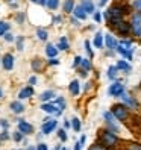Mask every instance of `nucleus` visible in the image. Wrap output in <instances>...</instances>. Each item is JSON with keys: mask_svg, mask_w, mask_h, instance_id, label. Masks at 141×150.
Listing matches in <instances>:
<instances>
[{"mask_svg": "<svg viewBox=\"0 0 141 150\" xmlns=\"http://www.w3.org/2000/svg\"><path fill=\"white\" fill-rule=\"evenodd\" d=\"M99 138H100V144H103L105 147H115L118 143V138L111 130H102Z\"/></svg>", "mask_w": 141, "mask_h": 150, "instance_id": "obj_1", "label": "nucleus"}, {"mask_svg": "<svg viewBox=\"0 0 141 150\" xmlns=\"http://www.w3.org/2000/svg\"><path fill=\"white\" fill-rule=\"evenodd\" d=\"M130 30L134 32L135 37H141V11L132 14L130 20Z\"/></svg>", "mask_w": 141, "mask_h": 150, "instance_id": "obj_2", "label": "nucleus"}, {"mask_svg": "<svg viewBox=\"0 0 141 150\" xmlns=\"http://www.w3.org/2000/svg\"><path fill=\"white\" fill-rule=\"evenodd\" d=\"M126 108H128L126 105H114V106H112V114L115 115L117 120L125 121L128 118V109Z\"/></svg>", "mask_w": 141, "mask_h": 150, "instance_id": "obj_3", "label": "nucleus"}, {"mask_svg": "<svg viewBox=\"0 0 141 150\" xmlns=\"http://www.w3.org/2000/svg\"><path fill=\"white\" fill-rule=\"evenodd\" d=\"M56 127H58V120H53V118L47 117L46 120H44V123H43L41 130H43V134H44V135H50Z\"/></svg>", "mask_w": 141, "mask_h": 150, "instance_id": "obj_4", "label": "nucleus"}, {"mask_svg": "<svg viewBox=\"0 0 141 150\" xmlns=\"http://www.w3.org/2000/svg\"><path fill=\"white\" fill-rule=\"evenodd\" d=\"M123 93H125V85L121 82H114L108 90V94L112 96V97H120Z\"/></svg>", "mask_w": 141, "mask_h": 150, "instance_id": "obj_5", "label": "nucleus"}, {"mask_svg": "<svg viewBox=\"0 0 141 150\" xmlns=\"http://www.w3.org/2000/svg\"><path fill=\"white\" fill-rule=\"evenodd\" d=\"M108 12H109V20H111V18H121L123 14H125L126 11H125V8H123V6L114 5L112 8H109V9H108Z\"/></svg>", "mask_w": 141, "mask_h": 150, "instance_id": "obj_6", "label": "nucleus"}, {"mask_svg": "<svg viewBox=\"0 0 141 150\" xmlns=\"http://www.w3.org/2000/svg\"><path fill=\"white\" fill-rule=\"evenodd\" d=\"M41 109L44 112H47V114H55V115H61V114H62V111H61L59 108H56L53 103H43Z\"/></svg>", "mask_w": 141, "mask_h": 150, "instance_id": "obj_7", "label": "nucleus"}, {"mask_svg": "<svg viewBox=\"0 0 141 150\" xmlns=\"http://www.w3.org/2000/svg\"><path fill=\"white\" fill-rule=\"evenodd\" d=\"M18 130L23 132L24 135H30L33 132V127H32V125H29V123L24 121L23 118H18Z\"/></svg>", "mask_w": 141, "mask_h": 150, "instance_id": "obj_8", "label": "nucleus"}, {"mask_svg": "<svg viewBox=\"0 0 141 150\" xmlns=\"http://www.w3.org/2000/svg\"><path fill=\"white\" fill-rule=\"evenodd\" d=\"M2 64H3V68L6 70V71H11V70L14 68V56L11 53H6L2 59Z\"/></svg>", "mask_w": 141, "mask_h": 150, "instance_id": "obj_9", "label": "nucleus"}, {"mask_svg": "<svg viewBox=\"0 0 141 150\" xmlns=\"http://www.w3.org/2000/svg\"><path fill=\"white\" fill-rule=\"evenodd\" d=\"M120 97L123 99V103H125L126 106H129V108H132V109L138 108V102L134 99V97H130V96H128V94H125V93H123Z\"/></svg>", "mask_w": 141, "mask_h": 150, "instance_id": "obj_10", "label": "nucleus"}, {"mask_svg": "<svg viewBox=\"0 0 141 150\" xmlns=\"http://www.w3.org/2000/svg\"><path fill=\"white\" fill-rule=\"evenodd\" d=\"M115 30L120 33V35H128L129 30H130V23H126V21H120L117 26H114Z\"/></svg>", "mask_w": 141, "mask_h": 150, "instance_id": "obj_11", "label": "nucleus"}, {"mask_svg": "<svg viewBox=\"0 0 141 150\" xmlns=\"http://www.w3.org/2000/svg\"><path fill=\"white\" fill-rule=\"evenodd\" d=\"M30 96H33L32 86H24L23 90H20V93H18V99H20V100H23V99H29Z\"/></svg>", "mask_w": 141, "mask_h": 150, "instance_id": "obj_12", "label": "nucleus"}, {"mask_svg": "<svg viewBox=\"0 0 141 150\" xmlns=\"http://www.w3.org/2000/svg\"><path fill=\"white\" fill-rule=\"evenodd\" d=\"M73 14H74L76 18H79V20H85V18H86V11L84 9V6H82V5L76 6V8H74V11H73Z\"/></svg>", "mask_w": 141, "mask_h": 150, "instance_id": "obj_13", "label": "nucleus"}, {"mask_svg": "<svg viewBox=\"0 0 141 150\" xmlns=\"http://www.w3.org/2000/svg\"><path fill=\"white\" fill-rule=\"evenodd\" d=\"M11 111H12L14 114H21V112H24V105H23L20 100L12 102V103H11Z\"/></svg>", "mask_w": 141, "mask_h": 150, "instance_id": "obj_14", "label": "nucleus"}, {"mask_svg": "<svg viewBox=\"0 0 141 150\" xmlns=\"http://www.w3.org/2000/svg\"><path fill=\"white\" fill-rule=\"evenodd\" d=\"M106 47L108 49H111V50H117V47H118V42H117V40L112 37V35H106Z\"/></svg>", "mask_w": 141, "mask_h": 150, "instance_id": "obj_15", "label": "nucleus"}, {"mask_svg": "<svg viewBox=\"0 0 141 150\" xmlns=\"http://www.w3.org/2000/svg\"><path fill=\"white\" fill-rule=\"evenodd\" d=\"M117 52H118L123 58H126L128 61L132 59V49H126V47H123V46H118V47H117Z\"/></svg>", "mask_w": 141, "mask_h": 150, "instance_id": "obj_16", "label": "nucleus"}, {"mask_svg": "<svg viewBox=\"0 0 141 150\" xmlns=\"http://www.w3.org/2000/svg\"><path fill=\"white\" fill-rule=\"evenodd\" d=\"M46 55L49 58H56L58 55V47H55L53 44H47L46 46Z\"/></svg>", "mask_w": 141, "mask_h": 150, "instance_id": "obj_17", "label": "nucleus"}, {"mask_svg": "<svg viewBox=\"0 0 141 150\" xmlns=\"http://www.w3.org/2000/svg\"><path fill=\"white\" fill-rule=\"evenodd\" d=\"M81 5L84 6V9L86 11V14H93L94 12V3L91 2V0H82Z\"/></svg>", "mask_w": 141, "mask_h": 150, "instance_id": "obj_18", "label": "nucleus"}, {"mask_svg": "<svg viewBox=\"0 0 141 150\" xmlns=\"http://www.w3.org/2000/svg\"><path fill=\"white\" fill-rule=\"evenodd\" d=\"M68 91L72 93V96H77L79 91H81V88H79V81H73L72 83L68 85Z\"/></svg>", "mask_w": 141, "mask_h": 150, "instance_id": "obj_19", "label": "nucleus"}, {"mask_svg": "<svg viewBox=\"0 0 141 150\" xmlns=\"http://www.w3.org/2000/svg\"><path fill=\"white\" fill-rule=\"evenodd\" d=\"M43 67H44V64H43V61L40 58L32 61V70L33 71H43Z\"/></svg>", "mask_w": 141, "mask_h": 150, "instance_id": "obj_20", "label": "nucleus"}, {"mask_svg": "<svg viewBox=\"0 0 141 150\" xmlns=\"http://www.w3.org/2000/svg\"><path fill=\"white\" fill-rule=\"evenodd\" d=\"M117 67H118V70H121V71H125V73H129L130 71V65L126 62V61H123V59H120L118 62H117Z\"/></svg>", "mask_w": 141, "mask_h": 150, "instance_id": "obj_21", "label": "nucleus"}, {"mask_svg": "<svg viewBox=\"0 0 141 150\" xmlns=\"http://www.w3.org/2000/svg\"><path fill=\"white\" fill-rule=\"evenodd\" d=\"M94 47H97V49L103 47V35L100 32H97V33H96V37H94Z\"/></svg>", "mask_w": 141, "mask_h": 150, "instance_id": "obj_22", "label": "nucleus"}, {"mask_svg": "<svg viewBox=\"0 0 141 150\" xmlns=\"http://www.w3.org/2000/svg\"><path fill=\"white\" fill-rule=\"evenodd\" d=\"M64 11L67 14L74 11V0H65V2H64Z\"/></svg>", "mask_w": 141, "mask_h": 150, "instance_id": "obj_23", "label": "nucleus"}, {"mask_svg": "<svg viewBox=\"0 0 141 150\" xmlns=\"http://www.w3.org/2000/svg\"><path fill=\"white\" fill-rule=\"evenodd\" d=\"M53 97H55V93L52 91V90H49V91H44V93L40 96V100L47 102V100H50V99H53Z\"/></svg>", "mask_w": 141, "mask_h": 150, "instance_id": "obj_24", "label": "nucleus"}, {"mask_svg": "<svg viewBox=\"0 0 141 150\" xmlns=\"http://www.w3.org/2000/svg\"><path fill=\"white\" fill-rule=\"evenodd\" d=\"M56 47H58V50H68V41H67V38L65 37H61Z\"/></svg>", "mask_w": 141, "mask_h": 150, "instance_id": "obj_25", "label": "nucleus"}, {"mask_svg": "<svg viewBox=\"0 0 141 150\" xmlns=\"http://www.w3.org/2000/svg\"><path fill=\"white\" fill-rule=\"evenodd\" d=\"M37 37L41 40V41H46L49 38V32L46 29H37Z\"/></svg>", "mask_w": 141, "mask_h": 150, "instance_id": "obj_26", "label": "nucleus"}, {"mask_svg": "<svg viewBox=\"0 0 141 150\" xmlns=\"http://www.w3.org/2000/svg\"><path fill=\"white\" fill-rule=\"evenodd\" d=\"M117 70H118V67H117V65H111V67L108 68V77L111 79V81L117 77Z\"/></svg>", "mask_w": 141, "mask_h": 150, "instance_id": "obj_27", "label": "nucleus"}, {"mask_svg": "<svg viewBox=\"0 0 141 150\" xmlns=\"http://www.w3.org/2000/svg\"><path fill=\"white\" fill-rule=\"evenodd\" d=\"M9 23H6V21H0V37H5V33L9 30Z\"/></svg>", "mask_w": 141, "mask_h": 150, "instance_id": "obj_28", "label": "nucleus"}, {"mask_svg": "<svg viewBox=\"0 0 141 150\" xmlns=\"http://www.w3.org/2000/svg\"><path fill=\"white\" fill-rule=\"evenodd\" d=\"M58 5H59V0H47V8L50 11H55L56 8H58Z\"/></svg>", "mask_w": 141, "mask_h": 150, "instance_id": "obj_29", "label": "nucleus"}, {"mask_svg": "<svg viewBox=\"0 0 141 150\" xmlns=\"http://www.w3.org/2000/svg\"><path fill=\"white\" fill-rule=\"evenodd\" d=\"M114 117H115V115L112 114V111L111 112L109 111H105L103 112V118L106 120V123H114Z\"/></svg>", "mask_w": 141, "mask_h": 150, "instance_id": "obj_30", "label": "nucleus"}, {"mask_svg": "<svg viewBox=\"0 0 141 150\" xmlns=\"http://www.w3.org/2000/svg\"><path fill=\"white\" fill-rule=\"evenodd\" d=\"M81 65H82V70H84V71H90V70H91V62H90V59H82Z\"/></svg>", "mask_w": 141, "mask_h": 150, "instance_id": "obj_31", "label": "nucleus"}, {"mask_svg": "<svg viewBox=\"0 0 141 150\" xmlns=\"http://www.w3.org/2000/svg\"><path fill=\"white\" fill-rule=\"evenodd\" d=\"M72 127L74 129V132H79L81 130V121H79V118H73V121H72Z\"/></svg>", "mask_w": 141, "mask_h": 150, "instance_id": "obj_32", "label": "nucleus"}, {"mask_svg": "<svg viewBox=\"0 0 141 150\" xmlns=\"http://www.w3.org/2000/svg\"><path fill=\"white\" fill-rule=\"evenodd\" d=\"M55 102H56V105L59 106L61 111H64V109H65V100H64V97H58Z\"/></svg>", "mask_w": 141, "mask_h": 150, "instance_id": "obj_33", "label": "nucleus"}, {"mask_svg": "<svg viewBox=\"0 0 141 150\" xmlns=\"http://www.w3.org/2000/svg\"><path fill=\"white\" fill-rule=\"evenodd\" d=\"M126 150H141V144H138V143H129Z\"/></svg>", "mask_w": 141, "mask_h": 150, "instance_id": "obj_34", "label": "nucleus"}, {"mask_svg": "<svg viewBox=\"0 0 141 150\" xmlns=\"http://www.w3.org/2000/svg\"><path fill=\"white\" fill-rule=\"evenodd\" d=\"M58 137H59L61 141H64V143L67 141V134H65V130H64V129H59V130H58Z\"/></svg>", "mask_w": 141, "mask_h": 150, "instance_id": "obj_35", "label": "nucleus"}, {"mask_svg": "<svg viewBox=\"0 0 141 150\" xmlns=\"http://www.w3.org/2000/svg\"><path fill=\"white\" fill-rule=\"evenodd\" d=\"M23 135L24 134H23V132H20V130L18 132H14V139L17 141V143H20V141L23 139Z\"/></svg>", "mask_w": 141, "mask_h": 150, "instance_id": "obj_36", "label": "nucleus"}, {"mask_svg": "<svg viewBox=\"0 0 141 150\" xmlns=\"http://www.w3.org/2000/svg\"><path fill=\"white\" fill-rule=\"evenodd\" d=\"M15 20H17V23H20V24H23V23H24V12H18V14H17V17H15Z\"/></svg>", "mask_w": 141, "mask_h": 150, "instance_id": "obj_37", "label": "nucleus"}, {"mask_svg": "<svg viewBox=\"0 0 141 150\" xmlns=\"http://www.w3.org/2000/svg\"><path fill=\"white\" fill-rule=\"evenodd\" d=\"M85 50H86L88 56L93 58V50H91V47H90V41H85Z\"/></svg>", "mask_w": 141, "mask_h": 150, "instance_id": "obj_38", "label": "nucleus"}, {"mask_svg": "<svg viewBox=\"0 0 141 150\" xmlns=\"http://www.w3.org/2000/svg\"><path fill=\"white\" fill-rule=\"evenodd\" d=\"M3 38H5V41H8V42H12V41L15 40V38H14V35H12V33H9V32H6Z\"/></svg>", "mask_w": 141, "mask_h": 150, "instance_id": "obj_39", "label": "nucleus"}, {"mask_svg": "<svg viewBox=\"0 0 141 150\" xmlns=\"http://www.w3.org/2000/svg\"><path fill=\"white\" fill-rule=\"evenodd\" d=\"M23 37H18V38H17V49H18V50H23Z\"/></svg>", "mask_w": 141, "mask_h": 150, "instance_id": "obj_40", "label": "nucleus"}, {"mask_svg": "<svg viewBox=\"0 0 141 150\" xmlns=\"http://www.w3.org/2000/svg\"><path fill=\"white\" fill-rule=\"evenodd\" d=\"M82 59H84V58H81V56H76V58H74V61H73V67H79V65H81Z\"/></svg>", "mask_w": 141, "mask_h": 150, "instance_id": "obj_41", "label": "nucleus"}, {"mask_svg": "<svg viewBox=\"0 0 141 150\" xmlns=\"http://www.w3.org/2000/svg\"><path fill=\"white\" fill-rule=\"evenodd\" d=\"M120 44H121V46H125L126 49H132V42H130L129 40H123Z\"/></svg>", "mask_w": 141, "mask_h": 150, "instance_id": "obj_42", "label": "nucleus"}, {"mask_svg": "<svg viewBox=\"0 0 141 150\" xmlns=\"http://www.w3.org/2000/svg\"><path fill=\"white\" fill-rule=\"evenodd\" d=\"M106 147H105L103 144H94V146H91V149L90 150H105Z\"/></svg>", "mask_w": 141, "mask_h": 150, "instance_id": "obj_43", "label": "nucleus"}, {"mask_svg": "<svg viewBox=\"0 0 141 150\" xmlns=\"http://www.w3.org/2000/svg\"><path fill=\"white\" fill-rule=\"evenodd\" d=\"M134 8L137 11H141V0H134Z\"/></svg>", "mask_w": 141, "mask_h": 150, "instance_id": "obj_44", "label": "nucleus"}, {"mask_svg": "<svg viewBox=\"0 0 141 150\" xmlns=\"http://www.w3.org/2000/svg\"><path fill=\"white\" fill-rule=\"evenodd\" d=\"M100 20H102L100 12H94V21H96V23H100Z\"/></svg>", "mask_w": 141, "mask_h": 150, "instance_id": "obj_45", "label": "nucleus"}, {"mask_svg": "<svg viewBox=\"0 0 141 150\" xmlns=\"http://www.w3.org/2000/svg\"><path fill=\"white\" fill-rule=\"evenodd\" d=\"M37 82H38L37 76H32V77L29 79V85H30V86H32V85H37Z\"/></svg>", "mask_w": 141, "mask_h": 150, "instance_id": "obj_46", "label": "nucleus"}, {"mask_svg": "<svg viewBox=\"0 0 141 150\" xmlns=\"http://www.w3.org/2000/svg\"><path fill=\"white\" fill-rule=\"evenodd\" d=\"M8 138H9V134H8V130L5 129V130H3V134L0 135V139H8Z\"/></svg>", "mask_w": 141, "mask_h": 150, "instance_id": "obj_47", "label": "nucleus"}, {"mask_svg": "<svg viewBox=\"0 0 141 150\" xmlns=\"http://www.w3.org/2000/svg\"><path fill=\"white\" fill-rule=\"evenodd\" d=\"M49 64H50V65H58L59 61H58L56 58H52V59H49Z\"/></svg>", "mask_w": 141, "mask_h": 150, "instance_id": "obj_48", "label": "nucleus"}, {"mask_svg": "<svg viewBox=\"0 0 141 150\" xmlns=\"http://www.w3.org/2000/svg\"><path fill=\"white\" fill-rule=\"evenodd\" d=\"M37 150H49V149H47V146H46V144H43V143H41V144H38V146H37Z\"/></svg>", "mask_w": 141, "mask_h": 150, "instance_id": "obj_49", "label": "nucleus"}, {"mask_svg": "<svg viewBox=\"0 0 141 150\" xmlns=\"http://www.w3.org/2000/svg\"><path fill=\"white\" fill-rule=\"evenodd\" d=\"M8 125H9V123H8L6 120H0V126H2L3 129H6V127H8Z\"/></svg>", "mask_w": 141, "mask_h": 150, "instance_id": "obj_50", "label": "nucleus"}, {"mask_svg": "<svg viewBox=\"0 0 141 150\" xmlns=\"http://www.w3.org/2000/svg\"><path fill=\"white\" fill-rule=\"evenodd\" d=\"M53 21H55V23H62V17H59V15L53 17Z\"/></svg>", "mask_w": 141, "mask_h": 150, "instance_id": "obj_51", "label": "nucleus"}, {"mask_svg": "<svg viewBox=\"0 0 141 150\" xmlns=\"http://www.w3.org/2000/svg\"><path fill=\"white\" fill-rule=\"evenodd\" d=\"M81 147H82V143H81V141H77L76 146H74V150H81Z\"/></svg>", "mask_w": 141, "mask_h": 150, "instance_id": "obj_52", "label": "nucleus"}, {"mask_svg": "<svg viewBox=\"0 0 141 150\" xmlns=\"http://www.w3.org/2000/svg\"><path fill=\"white\" fill-rule=\"evenodd\" d=\"M79 141H81V143H82V146H84V144H85V141H86V137H85V135H82Z\"/></svg>", "mask_w": 141, "mask_h": 150, "instance_id": "obj_53", "label": "nucleus"}, {"mask_svg": "<svg viewBox=\"0 0 141 150\" xmlns=\"http://www.w3.org/2000/svg\"><path fill=\"white\" fill-rule=\"evenodd\" d=\"M106 2H108V0H100V2H99V6H103V5H106Z\"/></svg>", "mask_w": 141, "mask_h": 150, "instance_id": "obj_54", "label": "nucleus"}, {"mask_svg": "<svg viewBox=\"0 0 141 150\" xmlns=\"http://www.w3.org/2000/svg\"><path fill=\"white\" fill-rule=\"evenodd\" d=\"M64 126H65V127H70V126H72V123H70L68 120H65V123H64Z\"/></svg>", "mask_w": 141, "mask_h": 150, "instance_id": "obj_55", "label": "nucleus"}, {"mask_svg": "<svg viewBox=\"0 0 141 150\" xmlns=\"http://www.w3.org/2000/svg\"><path fill=\"white\" fill-rule=\"evenodd\" d=\"M72 23H73V24H76V26L79 24V23H77V18H73V17H72Z\"/></svg>", "mask_w": 141, "mask_h": 150, "instance_id": "obj_56", "label": "nucleus"}, {"mask_svg": "<svg viewBox=\"0 0 141 150\" xmlns=\"http://www.w3.org/2000/svg\"><path fill=\"white\" fill-rule=\"evenodd\" d=\"M40 3L41 5H47V0H40Z\"/></svg>", "mask_w": 141, "mask_h": 150, "instance_id": "obj_57", "label": "nucleus"}, {"mask_svg": "<svg viewBox=\"0 0 141 150\" xmlns=\"http://www.w3.org/2000/svg\"><path fill=\"white\" fill-rule=\"evenodd\" d=\"M53 150H61V146H56V147H55Z\"/></svg>", "mask_w": 141, "mask_h": 150, "instance_id": "obj_58", "label": "nucleus"}, {"mask_svg": "<svg viewBox=\"0 0 141 150\" xmlns=\"http://www.w3.org/2000/svg\"><path fill=\"white\" fill-rule=\"evenodd\" d=\"M3 96V91H2V88H0V97H2Z\"/></svg>", "mask_w": 141, "mask_h": 150, "instance_id": "obj_59", "label": "nucleus"}, {"mask_svg": "<svg viewBox=\"0 0 141 150\" xmlns=\"http://www.w3.org/2000/svg\"><path fill=\"white\" fill-rule=\"evenodd\" d=\"M28 150H37V149H35V147H29Z\"/></svg>", "mask_w": 141, "mask_h": 150, "instance_id": "obj_60", "label": "nucleus"}, {"mask_svg": "<svg viewBox=\"0 0 141 150\" xmlns=\"http://www.w3.org/2000/svg\"><path fill=\"white\" fill-rule=\"evenodd\" d=\"M61 150H70V149H65V147H62V149H61Z\"/></svg>", "mask_w": 141, "mask_h": 150, "instance_id": "obj_61", "label": "nucleus"}, {"mask_svg": "<svg viewBox=\"0 0 141 150\" xmlns=\"http://www.w3.org/2000/svg\"><path fill=\"white\" fill-rule=\"evenodd\" d=\"M30 2H40V0H30Z\"/></svg>", "mask_w": 141, "mask_h": 150, "instance_id": "obj_62", "label": "nucleus"}, {"mask_svg": "<svg viewBox=\"0 0 141 150\" xmlns=\"http://www.w3.org/2000/svg\"><path fill=\"white\" fill-rule=\"evenodd\" d=\"M8 2H9V3H11V2H15V0H8Z\"/></svg>", "mask_w": 141, "mask_h": 150, "instance_id": "obj_63", "label": "nucleus"}]
</instances>
